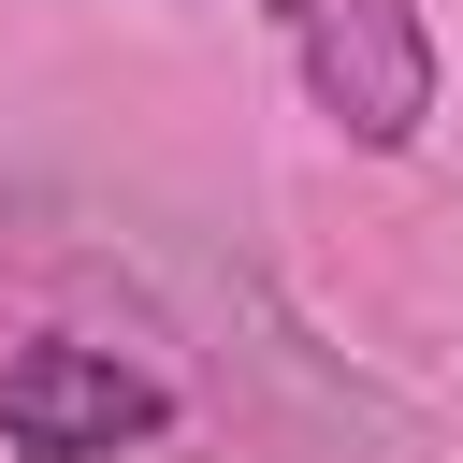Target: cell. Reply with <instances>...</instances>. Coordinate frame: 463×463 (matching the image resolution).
Segmentation results:
<instances>
[{"label":"cell","mask_w":463,"mask_h":463,"mask_svg":"<svg viewBox=\"0 0 463 463\" xmlns=\"http://www.w3.org/2000/svg\"><path fill=\"white\" fill-rule=\"evenodd\" d=\"M174 420L159 376H130L116 347H14L0 362V449L14 463H116Z\"/></svg>","instance_id":"cell-1"},{"label":"cell","mask_w":463,"mask_h":463,"mask_svg":"<svg viewBox=\"0 0 463 463\" xmlns=\"http://www.w3.org/2000/svg\"><path fill=\"white\" fill-rule=\"evenodd\" d=\"M289 58L318 87V116H347L362 145H405L434 116V43L420 0H289Z\"/></svg>","instance_id":"cell-2"}]
</instances>
